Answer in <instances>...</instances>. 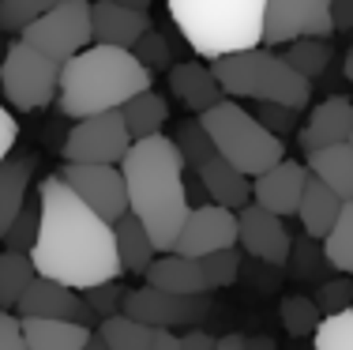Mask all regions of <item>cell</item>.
Wrapping results in <instances>:
<instances>
[{
    "instance_id": "cell-1",
    "label": "cell",
    "mask_w": 353,
    "mask_h": 350,
    "mask_svg": "<svg viewBox=\"0 0 353 350\" xmlns=\"http://www.w3.org/2000/svg\"><path fill=\"white\" fill-rule=\"evenodd\" d=\"M38 241L30 249V264L41 279L64 282L72 290L102 286L121 279L113 226L98 219L61 177H46L38 188Z\"/></svg>"
},
{
    "instance_id": "cell-2",
    "label": "cell",
    "mask_w": 353,
    "mask_h": 350,
    "mask_svg": "<svg viewBox=\"0 0 353 350\" xmlns=\"http://www.w3.org/2000/svg\"><path fill=\"white\" fill-rule=\"evenodd\" d=\"M124 188H128V215H136L150 233L158 253H173L176 233L188 219V181L184 158L170 136H150L132 144L121 162Z\"/></svg>"
},
{
    "instance_id": "cell-3",
    "label": "cell",
    "mask_w": 353,
    "mask_h": 350,
    "mask_svg": "<svg viewBox=\"0 0 353 350\" xmlns=\"http://www.w3.org/2000/svg\"><path fill=\"white\" fill-rule=\"evenodd\" d=\"M143 90H150V72L136 61L132 49L90 46L61 64V90L57 95H61V113L83 121V117L121 110Z\"/></svg>"
},
{
    "instance_id": "cell-4",
    "label": "cell",
    "mask_w": 353,
    "mask_h": 350,
    "mask_svg": "<svg viewBox=\"0 0 353 350\" xmlns=\"http://www.w3.org/2000/svg\"><path fill=\"white\" fill-rule=\"evenodd\" d=\"M192 53L218 61L263 46L267 0H165Z\"/></svg>"
},
{
    "instance_id": "cell-5",
    "label": "cell",
    "mask_w": 353,
    "mask_h": 350,
    "mask_svg": "<svg viewBox=\"0 0 353 350\" xmlns=\"http://www.w3.org/2000/svg\"><path fill=\"white\" fill-rule=\"evenodd\" d=\"M211 76L218 79L222 95L230 98H248V102H279V106H293L305 110L312 98V83L290 68L279 53L271 49H245L233 57H218L211 61Z\"/></svg>"
},
{
    "instance_id": "cell-6",
    "label": "cell",
    "mask_w": 353,
    "mask_h": 350,
    "mask_svg": "<svg viewBox=\"0 0 353 350\" xmlns=\"http://www.w3.org/2000/svg\"><path fill=\"white\" fill-rule=\"evenodd\" d=\"M199 124H203L207 139L214 144V151L241 170L245 177H259L271 166H279L285 158V144L274 132H267L263 124L252 117L241 102L233 98H222L214 110L199 113Z\"/></svg>"
},
{
    "instance_id": "cell-7",
    "label": "cell",
    "mask_w": 353,
    "mask_h": 350,
    "mask_svg": "<svg viewBox=\"0 0 353 350\" xmlns=\"http://www.w3.org/2000/svg\"><path fill=\"white\" fill-rule=\"evenodd\" d=\"M0 90L12 110H46L61 90V64L27 41H15L0 61Z\"/></svg>"
},
{
    "instance_id": "cell-8",
    "label": "cell",
    "mask_w": 353,
    "mask_h": 350,
    "mask_svg": "<svg viewBox=\"0 0 353 350\" xmlns=\"http://www.w3.org/2000/svg\"><path fill=\"white\" fill-rule=\"evenodd\" d=\"M23 41L57 64L79 57L83 49L94 46V38H90V4L87 0H61L53 12H46L38 23H30L23 30Z\"/></svg>"
},
{
    "instance_id": "cell-9",
    "label": "cell",
    "mask_w": 353,
    "mask_h": 350,
    "mask_svg": "<svg viewBox=\"0 0 353 350\" xmlns=\"http://www.w3.org/2000/svg\"><path fill=\"white\" fill-rule=\"evenodd\" d=\"M128 151H132V136L124 128L121 110L75 121V128L61 144L64 162H75V166H121Z\"/></svg>"
},
{
    "instance_id": "cell-10",
    "label": "cell",
    "mask_w": 353,
    "mask_h": 350,
    "mask_svg": "<svg viewBox=\"0 0 353 350\" xmlns=\"http://www.w3.org/2000/svg\"><path fill=\"white\" fill-rule=\"evenodd\" d=\"M331 0H267L263 12V46H290L301 38H331Z\"/></svg>"
},
{
    "instance_id": "cell-11",
    "label": "cell",
    "mask_w": 353,
    "mask_h": 350,
    "mask_svg": "<svg viewBox=\"0 0 353 350\" xmlns=\"http://www.w3.org/2000/svg\"><path fill=\"white\" fill-rule=\"evenodd\" d=\"M124 316L147 324V328H192L199 324L207 313H211V298L207 294H165V290H154V286H139V290H128L124 298Z\"/></svg>"
},
{
    "instance_id": "cell-12",
    "label": "cell",
    "mask_w": 353,
    "mask_h": 350,
    "mask_svg": "<svg viewBox=\"0 0 353 350\" xmlns=\"http://www.w3.org/2000/svg\"><path fill=\"white\" fill-rule=\"evenodd\" d=\"M61 181L98 215V219H105L109 226L128 215V188H124L121 166H75V162H64Z\"/></svg>"
},
{
    "instance_id": "cell-13",
    "label": "cell",
    "mask_w": 353,
    "mask_h": 350,
    "mask_svg": "<svg viewBox=\"0 0 353 350\" xmlns=\"http://www.w3.org/2000/svg\"><path fill=\"white\" fill-rule=\"evenodd\" d=\"M237 249V211L218 204H199L188 211L181 233H176L173 253L188 256V260H203L211 253Z\"/></svg>"
},
{
    "instance_id": "cell-14",
    "label": "cell",
    "mask_w": 353,
    "mask_h": 350,
    "mask_svg": "<svg viewBox=\"0 0 353 350\" xmlns=\"http://www.w3.org/2000/svg\"><path fill=\"white\" fill-rule=\"evenodd\" d=\"M237 241L245 245L248 256L271 264V268H282L293 253V241H290V230L279 215L263 211V207L248 204L237 211Z\"/></svg>"
},
{
    "instance_id": "cell-15",
    "label": "cell",
    "mask_w": 353,
    "mask_h": 350,
    "mask_svg": "<svg viewBox=\"0 0 353 350\" xmlns=\"http://www.w3.org/2000/svg\"><path fill=\"white\" fill-rule=\"evenodd\" d=\"M19 316L23 320H72V324H87L98 320L94 313L87 309V302H83L79 290L64 286V282H53V279H41V275H34V282L27 286V294L19 298Z\"/></svg>"
},
{
    "instance_id": "cell-16",
    "label": "cell",
    "mask_w": 353,
    "mask_h": 350,
    "mask_svg": "<svg viewBox=\"0 0 353 350\" xmlns=\"http://www.w3.org/2000/svg\"><path fill=\"white\" fill-rule=\"evenodd\" d=\"M305 185H308V166L297 162V158H282L267 173L252 177V204L285 219V215H297Z\"/></svg>"
},
{
    "instance_id": "cell-17",
    "label": "cell",
    "mask_w": 353,
    "mask_h": 350,
    "mask_svg": "<svg viewBox=\"0 0 353 350\" xmlns=\"http://www.w3.org/2000/svg\"><path fill=\"white\" fill-rule=\"evenodd\" d=\"M350 132H353V102L342 95H334V98H323V102L308 113V124L301 128L297 139H301V151L308 158V155L323 151V147L346 144Z\"/></svg>"
},
{
    "instance_id": "cell-18",
    "label": "cell",
    "mask_w": 353,
    "mask_h": 350,
    "mask_svg": "<svg viewBox=\"0 0 353 350\" xmlns=\"http://www.w3.org/2000/svg\"><path fill=\"white\" fill-rule=\"evenodd\" d=\"M150 30V15L128 12L113 0H94L90 4V38L94 46H113V49H136V41Z\"/></svg>"
},
{
    "instance_id": "cell-19",
    "label": "cell",
    "mask_w": 353,
    "mask_h": 350,
    "mask_svg": "<svg viewBox=\"0 0 353 350\" xmlns=\"http://www.w3.org/2000/svg\"><path fill=\"white\" fill-rule=\"evenodd\" d=\"M199 185H203V196L218 207H230V211H241V207L252 204V177H245L241 170H233L222 155H207L196 170Z\"/></svg>"
},
{
    "instance_id": "cell-20",
    "label": "cell",
    "mask_w": 353,
    "mask_h": 350,
    "mask_svg": "<svg viewBox=\"0 0 353 350\" xmlns=\"http://www.w3.org/2000/svg\"><path fill=\"white\" fill-rule=\"evenodd\" d=\"M170 90L173 98L192 113H207L222 102V87L218 79L211 76V64H199V61H184V64H173L170 68Z\"/></svg>"
},
{
    "instance_id": "cell-21",
    "label": "cell",
    "mask_w": 353,
    "mask_h": 350,
    "mask_svg": "<svg viewBox=\"0 0 353 350\" xmlns=\"http://www.w3.org/2000/svg\"><path fill=\"white\" fill-rule=\"evenodd\" d=\"M147 286L165 290V294H188V298L211 294L199 260H188V256H181V253H162L158 256V260L147 268Z\"/></svg>"
},
{
    "instance_id": "cell-22",
    "label": "cell",
    "mask_w": 353,
    "mask_h": 350,
    "mask_svg": "<svg viewBox=\"0 0 353 350\" xmlns=\"http://www.w3.org/2000/svg\"><path fill=\"white\" fill-rule=\"evenodd\" d=\"M34 170H38L34 155H15L0 166V237L12 230V222L27 207V188H30Z\"/></svg>"
},
{
    "instance_id": "cell-23",
    "label": "cell",
    "mask_w": 353,
    "mask_h": 350,
    "mask_svg": "<svg viewBox=\"0 0 353 350\" xmlns=\"http://www.w3.org/2000/svg\"><path fill=\"white\" fill-rule=\"evenodd\" d=\"M339 215H342V200L334 196L323 181H316L312 173H308L305 196H301V207H297V219H301V226H305V233L316 241H323L327 233H331V226L339 222Z\"/></svg>"
},
{
    "instance_id": "cell-24",
    "label": "cell",
    "mask_w": 353,
    "mask_h": 350,
    "mask_svg": "<svg viewBox=\"0 0 353 350\" xmlns=\"http://www.w3.org/2000/svg\"><path fill=\"white\" fill-rule=\"evenodd\" d=\"M305 166H308V173H312L316 181H323V185L342 200V204L353 200V147L350 144L323 147V151L308 155Z\"/></svg>"
},
{
    "instance_id": "cell-25",
    "label": "cell",
    "mask_w": 353,
    "mask_h": 350,
    "mask_svg": "<svg viewBox=\"0 0 353 350\" xmlns=\"http://www.w3.org/2000/svg\"><path fill=\"white\" fill-rule=\"evenodd\" d=\"M23 339H27L30 350H83L90 343L94 331L87 324H72V320H23Z\"/></svg>"
},
{
    "instance_id": "cell-26",
    "label": "cell",
    "mask_w": 353,
    "mask_h": 350,
    "mask_svg": "<svg viewBox=\"0 0 353 350\" xmlns=\"http://www.w3.org/2000/svg\"><path fill=\"white\" fill-rule=\"evenodd\" d=\"M113 241H117V256H121L124 271L147 275V268L158 260V249L150 241V233L143 230V222L136 215H124V219L113 222Z\"/></svg>"
},
{
    "instance_id": "cell-27",
    "label": "cell",
    "mask_w": 353,
    "mask_h": 350,
    "mask_svg": "<svg viewBox=\"0 0 353 350\" xmlns=\"http://www.w3.org/2000/svg\"><path fill=\"white\" fill-rule=\"evenodd\" d=\"M121 117H124V128H128L132 144H139V139L162 136L165 121H170V106H165V98L158 90H143V95L121 106Z\"/></svg>"
},
{
    "instance_id": "cell-28",
    "label": "cell",
    "mask_w": 353,
    "mask_h": 350,
    "mask_svg": "<svg viewBox=\"0 0 353 350\" xmlns=\"http://www.w3.org/2000/svg\"><path fill=\"white\" fill-rule=\"evenodd\" d=\"M34 264H30L27 253H0V309H15L19 298L27 294V286L34 282Z\"/></svg>"
},
{
    "instance_id": "cell-29",
    "label": "cell",
    "mask_w": 353,
    "mask_h": 350,
    "mask_svg": "<svg viewBox=\"0 0 353 350\" xmlns=\"http://www.w3.org/2000/svg\"><path fill=\"white\" fill-rule=\"evenodd\" d=\"M98 339L105 343V350H150V339H154V328L132 320L124 313H113L98 324Z\"/></svg>"
},
{
    "instance_id": "cell-30",
    "label": "cell",
    "mask_w": 353,
    "mask_h": 350,
    "mask_svg": "<svg viewBox=\"0 0 353 350\" xmlns=\"http://www.w3.org/2000/svg\"><path fill=\"white\" fill-rule=\"evenodd\" d=\"M279 57L290 64L293 72H297V76H305L308 83H312L316 76H323L327 64H331V41H323V38H301V41H290Z\"/></svg>"
},
{
    "instance_id": "cell-31",
    "label": "cell",
    "mask_w": 353,
    "mask_h": 350,
    "mask_svg": "<svg viewBox=\"0 0 353 350\" xmlns=\"http://www.w3.org/2000/svg\"><path fill=\"white\" fill-rule=\"evenodd\" d=\"M323 260L331 264L334 271L353 275V200L342 204L339 222H334L331 233L323 237Z\"/></svg>"
},
{
    "instance_id": "cell-32",
    "label": "cell",
    "mask_w": 353,
    "mask_h": 350,
    "mask_svg": "<svg viewBox=\"0 0 353 350\" xmlns=\"http://www.w3.org/2000/svg\"><path fill=\"white\" fill-rule=\"evenodd\" d=\"M57 4H61V0H0V30L23 35L30 23H38L41 15L53 12Z\"/></svg>"
},
{
    "instance_id": "cell-33",
    "label": "cell",
    "mask_w": 353,
    "mask_h": 350,
    "mask_svg": "<svg viewBox=\"0 0 353 350\" xmlns=\"http://www.w3.org/2000/svg\"><path fill=\"white\" fill-rule=\"evenodd\" d=\"M170 139L176 144V151L184 158V170H199V162H203L207 155H214V144L207 139V132L199 121H181Z\"/></svg>"
},
{
    "instance_id": "cell-34",
    "label": "cell",
    "mask_w": 353,
    "mask_h": 350,
    "mask_svg": "<svg viewBox=\"0 0 353 350\" xmlns=\"http://www.w3.org/2000/svg\"><path fill=\"white\" fill-rule=\"evenodd\" d=\"M319 320H323V313L316 309L312 298H301V294H290L282 302V324L290 336H316Z\"/></svg>"
},
{
    "instance_id": "cell-35",
    "label": "cell",
    "mask_w": 353,
    "mask_h": 350,
    "mask_svg": "<svg viewBox=\"0 0 353 350\" xmlns=\"http://www.w3.org/2000/svg\"><path fill=\"white\" fill-rule=\"evenodd\" d=\"M312 350H353V309L323 316L312 336Z\"/></svg>"
},
{
    "instance_id": "cell-36",
    "label": "cell",
    "mask_w": 353,
    "mask_h": 350,
    "mask_svg": "<svg viewBox=\"0 0 353 350\" xmlns=\"http://www.w3.org/2000/svg\"><path fill=\"white\" fill-rule=\"evenodd\" d=\"M199 268H203V279H207V290H225L237 282L241 275V256L237 249H225V253H211L199 260Z\"/></svg>"
},
{
    "instance_id": "cell-37",
    "label": "cell",
    "mask_w": 353,
    "mask_h": 350,
    "mask_svg": "<svg viewBox=\"0 0 353 350\" xmlns=\"http://www.w3.org/2000/svg\"><path fill=\"white\" fill-rule=\"evenodd\" d=\"M38 222H41V211L27 204L19 211V219L12 222V230L4 233V249H8V253H27L30 256V249H34V241H38Z\"/></svg>"
},
{
    "instance_id": "cell-38",
    "label": "cell",
    "mask_w": 353,
    "mask_h": 350,
    "mask_svg": "<svg viewBox=\"0 0 353 350\" xmlns=\"http://www.w3.org/2000/svg\"><path fill=\"white\" fill-rule=\"evenodd\" d=\"M124 298H128V290L121 286V282H102V286H87L83 290V302H87V309L98 316V320H105V316L121 313L124 309Z\"/></svg>"
},
{
    "instance_id": "cell-39",
    "label": "cell",
    "mask_w": 353,
    "mask_h": 350,
    "mask_svg": "<svg viewBox=\"0 0 353 350\" xmlns=\"http://www.w3.org/2000/svg\"><path fill=\"white\" fill-rule=\"evenodd\" d=\"M132 53H136V61L150 72V76H154L158 68H173V64H170V41L158 35L154 27H150L147 35L136 41V49H132Z\"/></svg>"
},
{
    "instance_id": "cell-40",
    "label": "cell",
    "mask_w": 353,
    "mask_h": 350,
    "mask_svg": "<svg viewBox=\"0 0 353 350\" xmlns=\"http://www.w3.org/2000/svg\"><path fill=\"white\" fill-rule=\"evenodd\" d=\"M248 113L256 117L267 132H274L279 139L285 136V132L297 128V117H301V110H293V106H279V102H256V110H248Z\"/></svg>"
},
{
    "instance_id": "cell-41",
    "label": "cell",
    "mask_w": 353,
    "mask_h": 350,
    "mask_svg": "<svg viewBox=\"0 0 353 350\" xmlns=\"http://www.w3.org/2000/svg\"><path fill=\"white\" fill-rule=\"evenodd\" d=\"M316 309L323 313V316H339V313H346L353 309V286H350V279H334V282H323V286L316 290Z\"/></svg>"
},
{
    "instance_id": "cell-42",
    "label": "cell",
    "mask_w": 353,
    "mask_h": 350,
    "mask_svg": "<svg viewBox=\"0 0 353 350\" xmlns=\"http://www.w3.org/2000/svg\"><path fill=\"white\" fill-rule=\"evenodd\" d=\"M0 350H30L27 339H23V324L19 316L0 309Z\"/></svg>"
},
{
    "instance_id": "cell-43",
    "label": "cell",
    "mask_w": 353,
    "mask_h": 350,
    "mask_svg": "<svg viewBox=\"0 0 353 350\" xmlns=\"http://www.w3.org/2000/svg\"><path fill=\"white\" fill-rule=\"evenodd\" d=\"M15 139H19V124H15V117L0 106V166L12 158V147H15Z\"/></svg>"
},
{
    "instance_id": "cell-44",
    "label": "cell",
    "mask_w": 353,
    "mask_h": 350,
    "mask_svg": "<svg viewBox=\"0 0 353 350\" xmlns=\"http://www.w3.org/2000/svg\"><path fill=\"white\" fill-rule=\"evenodd\" d=\"M331 23L334 30H353V0H331Z\"/></svg>"
},
{
    "instance_id": "cell-45",
    "label": "cell",
    "mask_w": 353,
    "mask_h": 350,
    "mask_svg": "<svg viewBox=\"0 0 353 350\" xmlns=\"http://www.w3.org/2000/svg\"><path fill=\"white\" fill-rule=\"evenodd\" d=\"M214 347H218V339L207 336V331H199V328H192L181 336V350H214Z\"/></svg>"
},
{
    "instance_id": "cell-46",
    "label": "cell",
    "mask_w": 353,
    "mask_h": 350,
    "mask_svg": "<svg viewBox=\"0 0 353 350\" xmlns=\"http://www.w3.org/2000/svg\"><path fill=\"white\" fill-rule=\"evenodd\" d=\"M150 350H181V339H176L170 328H154V339H150Z\"/></svg>"
},
{
    "instance_id": "cell-47",
    "label": "cell",
    "mask_w": 353,
    "mask_h": 350,
    "mask_svg": "<svg viewBox=\"0 0 353 350\" xmlns=\"http://www.w3.org/2000/svg\"><path fill=\"white\" fill-rule=\"evenodd\" d=\"M214 350H245V336H222Z\"/></svg>"
},
{
    "instance_id": "cell-48",
    "label": "cell",
    "mask_w": 353,
    "mask_h": 350,
    "mask_svg": "<svg viewBox=\"0 0 353 350\" xmlns=\"http://www.w3.org/2000/svg\"><path fill=\"white\" fill-rule=\"evenodd\" d=\"M245 350H274V339H267V336L245 339Z\"/></svg>"
},
{
    "instance_id": "cell-49",
    "label": "cell",
    "mask_w": 353,
    "mask_h": 350,
    "mask_svg": "<svg viewBox=\"0 0 353 350\" xmlns=\"http://www.w3.org/2000/svg\"><path fill=\"white\" fill-rule=\"evenodd\" d=\"M113 4H121V8H128V12H143V15H147V12H150V0H113Z\"/></svg>"
},
{
    "instance_id": "cell-50",
    "label": "cell",
    "mask_w": 353,
    "mask_h": 350,
    "mask_svg": "<svg viewBox=\"0 0 353 350\" xmlns=\"http://www.w3.org/2000/svg\"><path fill=\"white\" fill-rule=\"evenodd\" d=\"M346 79H350V87H353V46L346 49Z\"/></svg>"
},
{
    "instance_id": "cell-51",
    "label": "cell",
    "mask_w": 353,
    "mask_h": 350,
    "mask_svg": "<svg viewBox=\"0 0 353 350\" xmlns=\"http://www.w3.org/2000/svg\"><path fill=\"white\" fill-rule=\"evenodd\" d=\"M83 350H105V343H102V339H98V331H94V336H90V343L83 347Z\"/></svg>"
},
{
    "instance_id": "cell-52",
    "label": "cell",
    "mask_w": 353,
    "mask_h": 350,
    "mask_svg": "<svg viewBox=\"0 0 353 350\" xmlns=\"http://www.w3.org/2000/svg\"><path fill=\"white\" fill-rule=\"evenodd\" d=\"M346 144H350V147H353V132H350V139H346Z\"/></svg>"
}]
</instances>
